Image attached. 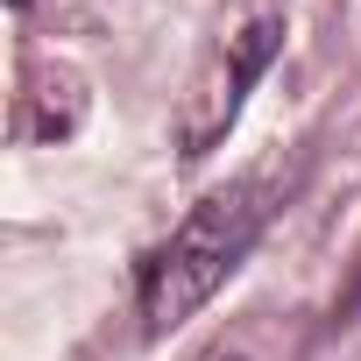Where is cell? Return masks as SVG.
<instances>
[{
	"instance_id": "3",
	"label": "cell",
	"mask_w": 361,
	"mask_h": 361,
	"mask_svg": "<svg viewBox=\"0 0 361 361\" xmlns=\"http://www.w3.org/2000/svg\"><path fill=\"white\" fill-rule=\"evenodd\" d=\"M85 121V78L71 64L29 57L22 64V92H15V135L22 142H71Z\"/></svg>"
},
{
	"instance_id": "2",
	"label": "cell",
	"mask_w": 361,
	"mask_h": 361,
	"mask_svg": "<svg viewBox=\"0 0 361 361\" xmlns=\"http://www.w3.org/2000/svg\"><path fill=\"white\" fill-rule=\"evenodd\" d=\"M283 50V22L276 15H262V22H248L241 36H227V50L206 64V78L185 92V114H177V156H213L220 142H227V128H234V114H241V99H248V85L269 71V57Z\"/></svg>"
},
{
	"instance_id": "4",
	"label": "cell",
	"mask_w": 361,
	"mask_h": 361,
	"mask_svg": "<svg viewBox=\"0 0 361 361\" xmlns=\"http://www.w3.org/2000/svg\"><path fill=\"white\" fill-rule=\"evenodd\" d=\"M206 361H255V354H241V347H220V354H206Z\"/></svg>"
},
{
	"instance_id": "1",
	"label": "cell",
	"mask_w": 361,
	"mask_h": 361,
	"mask_svg": "<svg viewBox=\"0 0 361 361\" xmlns=\"http://www.w3.org/2000/svg\"><path fill=\"white\" fill-rule=\"evenodd\" d=\"M276 206H283L276 177H234V185L206 192L185 220L170 227V241H156V248L142 255V276H135V290H142V326H149V333L185 326V319L248 262V248L269 234Z\"/></svg>"
},
{
	"instance_id": "5",
	"label": "cell",
	"mask_w": 361,
	"mask_h": 361,
	"mask_svg": "<svg viewBox=\"0 0 361 361\" xmlns=\"http://www.w3.org/2000/svg\"><path fill=\"white\" fill-rule=\"evenodd\" d=\"M8 8H15V15H22V8H29V0H8Z\"/></svg>"
}]
</instances>
